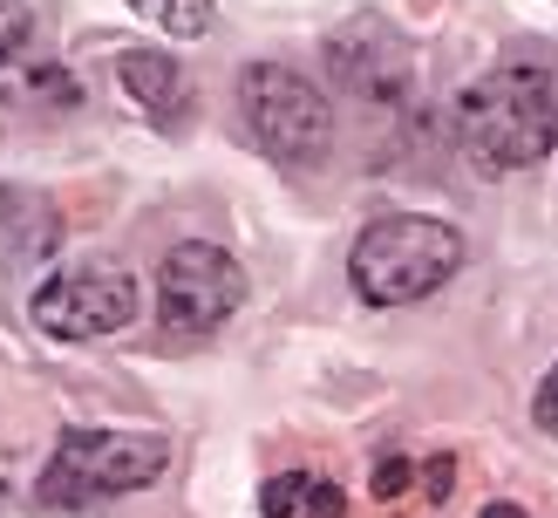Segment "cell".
Listing matches in <instances>:
<instances>
[{
    "label": "cell",
    "instance_id": "1",
    "mask_svg": "<svg viewBox=\"0 0 558 518\" xmlns=\"http://www.w3.org/2000/svg\"><path fill=\"white\" fill-rule=\"evenodd\" d=\"M450 144L477 178H518L558 150V75L545 62H497L450 103Z\"/></svg>",
    "mask_w": 558,
    "mask_h": 518
},
{
    "label": "cell",
    "instance_id": "2",
    "mask_svg": "<svg viewBox=\"0 0 558 518\" xmlns=\"http://www.w3.org/2000/svg\"><path fill=\"white\" fill-rule=\"evenodd\" d=\"M463 260H470L463 226L429 212H381L348 245V280L368 308H415V300L450 287Z\"/></svg>",
    "mask_w": 558,
    "mask_h": 518
},
{
    "label": "cell",
    "instance_id": "3",
    "mask_svg": "<svg viewBox=\"0 0 558 518\" xmlns=\"http://www.w3.org/2000/svg\"><path fill=\"white\" fill-rule=\"evenodd\" d=\"M163 471H171V436L163 430H62L54 450L41 463L35 498L48 511H89L109 498H130V491H150Z\"/></svg>",
    "mask_w": 558,
    "mask_h": 518
},
{
    "label": "cell",
    "instance_id": "4",
    "mask_svg": "<svg viewBox=\"0 0 558 518\" xmlns=\"http://www.w3.org/2000/svg\"><path fill=\"white\" fill-rule=\"evenodd\" d=\"M239 117L253 144L287 164V171H314L333 150V96L293 62H253L239 75Z\"/></svg>",
    "mask_w": 558,
    "mask_h": 518
},
{
    "label": "cell",
    "instance_id": "5",
    "mask_svg": "<svg viewBox=\"0 0 558 518\" xmlns=\"http://www.w3.org/2000/svg\"><path fill=\"white\" fill-rule=\"evenodd\" d=\"M245 300H253L245 266L211 239H184L157 266V327L163 335L205 341V335H218V327H232L245 314Z\"/></svg>",
    "mask_w": 558,
    "mask_h": 518
},
{
    "label": "cell",
    "instance_id": "6",
    "mask_svg": "<svg viewBox=\"0 0 558 518\" xmlns=\"http://www.w3.org/2000/svg\"><path fill=\"white\" fill-rule=\"evenodd\" d=\"M27 314L48 341H102L144 314V287L117 260H82V266H54L27 300Z\"/></svg>",
    "mask_w": 558,
    "mask_h": 518
},
{
    "label": "cell",
    "instance_id": "7",
    "mask_svg": "<svg viewBox=\"0 0 558 518\" xmlns=\"http://www.w3.org/2000/svg\"><path fill=\"white\" fill-rule=\"evenodd\" d=\"M327 69H333V89L354 96V109L368 123H402L415 117V62H409V48L396 27H381V21H354L341 27V35H327Z\"/></svg>",
    "mask_w": 558,
    "mask_h": 518
},
{
    "label": "cell",
    "instance_id": "8",
    "mask_svg": "<svg viewBox=\"0 0 558 518\" xmlns=\"http://www.w3.org/2000/svg\"><path fill=\"white\" fill-rule=\"evenodd\" d=\"M117 82H123V96L130 109L144 117L150 130H184L191 123V109H198V96H191V75L171 48H123L117 55Z\"/></svg>",
    "mask_w": 558,
    "mask_h": 518
},
{
    "label": "cell",
    "instance_id": "9",
    "mask_svg": "<svg viewBox=\"0 0 558 518\" xmlns=\"http://www.w3.org/2000/svg\"><path fill=\"white\" fill-rule=\"evenodd\" d=\"M62 212H54L35 184H0V245L21 260V266H41L62 253Z\"/></svg>",
    "mask_w": 558,
    "mask_h": 518
},
{
    "label": "cell",
    "instance_id": "10",
    "mask_svg": "<svg viewBox=\"0 0 558 518\" xmlns=\"http://www.w3.org/2000/svg\"><path fill=\"white\" fill-rule=\"evenodd\" d=\"M136 21H150L163 41H205L218 27V0H123Z\"/></svg>",
    "mask_w": 558,
    "mask_h": 518
},
{
    "label": "cell",
    "instance_id": "11",
    "mask_svg": "<svg viewBox=\"0 0 558 518\" xmlns=\"http://www.w3.org/2000/svg\"><path fill=\"white\" fill-rule=\"evenodd\" d=\"M306 491H314V471H279L259 484V518H300Z\"/></svg>",
    "mask_w": 558,
    "mask_h": 518
},
{
    "label": "cell",
    "instance_id": "12",
    "mask_svg": "<svg viewBox=\"0 0 558 518\" xmlns=\"http://www.w3.org/2000/svg\"><path fill=\"white\" fill-rule=\"evenodd\" d=\"M27 35H35V8L27 0H0V69L27 48Z\"/></svg>",
    "mask_w": 558,
    "mask_h": 518
},
{
    "label": "cell",
    "instance_id": "13",
    "mask_svg": "<svg viewBox=\"0 0 558 518\" xmlns=\"http://www.w3.org/2000/svg\"><path fill=\"white\" fill-rule=\"evenodd\" d=\"M409 484H415V463H409V457H381V463H375V484H368V491H375V498L388 505V498H402Z\"/></svg>",
    "mask_w": 558,
    "mask_h": 518
},
{
    "label": "cell",
    "instance_id": "14",
    "mask_svg": "<svg viewBox=\"0 0 558 518\" xmlns=\"http://www.w3.org/2000/svg\"><path fill=\"white\" fill-rule=\"evenodd\" d=\"M532 423L545 436H558V362H551V375L538 382V396H532Z\"/></svg>",
    "mask_w": 558,
    "mask_h": 518
},
{
    "label": "cell",
    "instance_id": "15",
    "mask_svg": "<svg viewBox=\"0 0 558 518\" xmlns=\"http://www.w3.org/2000/svg\"><path fill=\"white\" fill-rule=\"evenodd\" d=\"M348 511V498H341V484H327V478H314V491H306V511L300 518H341Z\"/></svg>",
    "mask_w": 558,
    "mask_h": 518
},
{
    "label": "cell",
    "instance_id": "16",
    "mask_svg": "<svg viewBox=\"0 0 558 518\" xmlns=\"http://www.w3.org/2000/svg\"><path fill=\"white\" fill-rule=\"evenodd\" d=\"M423 491H429V498H450V491H457V457H429L423 463Z\"/></svg>",
    "mask_w": 558,
    "mask_h": 518
},
{
    "label": "cell",
    "instance_id": "17",
    "mask_svg": "<svg viewBox=\"0 0 558 518\" xmlns=\"http://www.w3.org/2000/svg\"><path fill=\"white\" fill-rule=\"evenodd\" d=\"M477 518H524V511H518V505H511V498H497V505H484V511H477Z\"/></svg>",
    "mask_w": 558,
    "mask_h": 518
},
{
    "label": "cell",
    "instance_id": "18",
    "mask_svg": "<svg viewBox=\"0 0 558 518\" xmlns=\"http://www.w3.org/2000/svg\"><path fill=\"white\" fill-rule=\"evenodd\" d=\"M0 511H8V484H0Z\"/></svg>",
    "mask_w": 558,
    "mask_h": 518
}]
</instances>
